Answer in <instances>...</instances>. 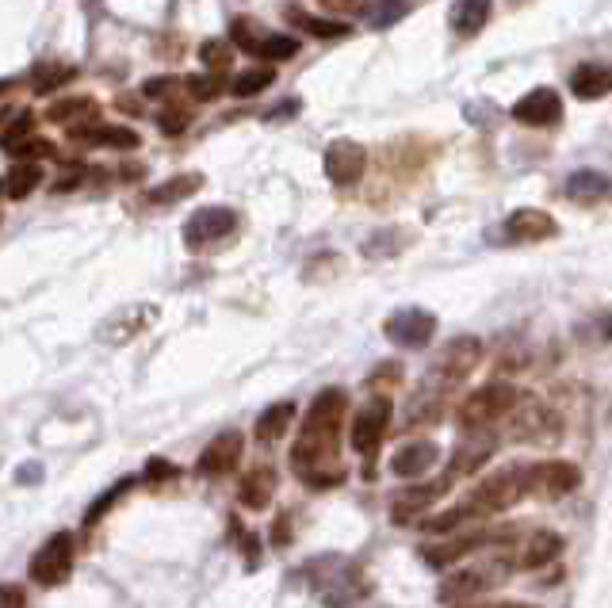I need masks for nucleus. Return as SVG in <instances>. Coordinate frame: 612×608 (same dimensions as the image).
I'll return each mask as SVG.
<instances>
[{
  "instance_id": "1",
  "label": "nucleus",
  "mask_w": 612,
  "mask_h": 608,
  "mask_svg": "<svg viewBox=\"0 0 612 608\" xmlns=\"http://www.w3.org/2000/svg\"><path fill=\"white\" fill-rule=\"evenodd\" d=\"M349 394L341 387H326L310 402V413L303 421V433L291 448V467L303 475L306 486H337L345 478V467L337 463V436L345 425Z\"/></svg>"
},
{
  "instance_id": "2",
  "label": "nucleus",
  "mask_w": 612,
  "mask_h": 608,
  "mask_svg": "<svg viewBox=\"0 0 612 608\" xmlns=\"http://www.w3.org/2000/svg\"><path fill=\"white\" fill-rule=\"evenodd\" d=\"M517 402H521L517 387L494 379V383L475 387V391L459 402V421H463V429H486V425H494L498 417H509Z\"/></svg>"
},
{
  "instance_id": "3",
  "label": "nucleus",
  "mask_w": 612,
  "mask_h": 608,
  "mask_svg": "<svg viewBox=\"0 0 612 608\" xmlns=\"http://www.w3.org/2000/svg\"><path fill=\"white\" fill-rule=\"evenodd\" d=\"M525 494V463H517V467H502L498 475L482 478L467 494V505L475 509V517H486V513H502L509 505H517Z\"/></svg>"
},
{
  "instance_id": "4",
  "label": "nucleus",
  "mask_w": 612,
  "mask_h": 608,
  "mask_svg": "<svg viewBox=\"0 0 612 608\" xmlns=\"http://www.w3.org/2000/svg\"><path fill=\"white\" fill-rule=\"evenodd\" d=\"M578 482H582V471L570 459H540V463H528L525 467V490L532 498L559 501L574 494Z\"/></svg>"
},
{
  "instance_id": "5",
  "label": "nucleus",
  "mask_w": 612,
  "mask_h": 608,
  "mask_svg": "<svg viewBox=\"0 0 612 608\" xmlns=\"http://www.w3.org/2000/svg\"><path fill=\"white\" fill-rule=\"evenodd\" d=\"M69 570H73V536H69V532H58V536H50V540L35 551V559H31V578H35L39 586L54 589L66 582Z\"/></svg>"
},
{
  "instance_id": "6",
  "label": "nucleus",
  "mask_w": 612,
  "mask_h": 608,
  "mask_svg": "<svg viewBox=\"0 0 612 608\" xmlns=\"http://www.w3.org/2000/svg\"><path fill=\"white\" fill-rule=\"evenodd\" d=\"M387 341L398 348H425L437 333V318L421 306H406V310H394L391 318L383 322Z\"/></svg>"
},
{
  "instance_id": "7",
  "label": "nucleus",
  "mask_w": 612,
  "mask_h": 608,
  "mask_svg": "<svg viewBox=\"0 0 612 608\" xmlns=\"http://www.w3.org/2000/svg\"><path fill=\"white\" fill-rule=\"evenodd\" d=\"M238 230V211L230 207H203L184 222V245L188 249H207L215 241L230 238Z\"/></svg>"
},
{
  "instance_id": "8",
  "label": "nucleus",
  "mask_w": 612,
  "mask_h": 608,
  "mask_svg": "<svg viewBox=\"0 0 612 608\" xmlns=\"http://www.w3.org/2000/svg\"><path fill=\"white\" fill-rule=\"evenodd\" d=\"M482 356V341L479 337H452L448 345L440 348L437 364L429 368V379H437L440 387H448V383H459L467 371L479 364Z\"/></svg>"
},
{
  "instance_id": "9",
  "label": "nucleus",
  "mask_w": 612,
  "mask_h": 608,
  "mask_svg": "<svg viewBox=\"0 0 612 608\" xmlns=\"http://www.w3.org/2000/svg\"><path fill=\"white\" fill-rule=\"evenodd\" d=\"M387 429H391V398H372L364 410L352 417L349 429L352 448L360 456H372L375 448H379V440L387 436Z\"/></svg>"
},
{
  "instance_id": "10",
  "label": "nucleus",
  "mask_w": 612,
  "mask_h": 608,
  "mask_svg": "<svg viewBox=\"0 0 612 608\" xmlns=\"http://www.w3.org/2000/svg\"><path fill=\"white\" fill-rule=\"evenodd\" d=\"M368 169V150L352 138H337L326 150V176L337 188H352Z\"/></svg>"
},
{
  "instance_id": "11",
  "label": "nucleus",
  "mask_w": 612,
  "mask_h": 608,
  "mask_svg": "<svg viewBox=\"0 0 612 608\" xmlns=\"http://www.w3.org/2000/svg\"><path fill=\"white\" fill-rule=\"evenodd\" d=\"M509 421H513V440H532V444H540V440H551V436L559 433V417L547 410L544 402H536V398L517 402L513 413H509Z\"/></svg>"
},
{
  "instance_id": "12",
  "label": "nucleus",
  "mask_w": 612,
  "mask_h": 608,
  "mask_svg": "<svg viewBox=\"0 0 612 608\" xmlns=\"http://www.w3.org/2000/svg\"><path fill=\"white\" fill-rule=\"evenodd\" d=\"M241 448H245V436H241L238 429H226V433H219L211 444H207V448H203L196 471H199V475H207V478L230 475V471L238 467Z\"/></svg>"
},
{
  "instance_id": "13",
  "label": "nucleus",
  "mask_w": 612,
  "mask_h": 608,
  "mask_svg": "<svg viewBox=\"0 0 612 608\" xmlns=\"http://www.w3.org/2000/svg\"><path fill=\"white\" fill-rule=\"evenodd\" d=\"M513 119L525 127H551L563 119V100L555 88H532L513 104Z\"/></svg>"
},
{
  "instance_id": "14",
  "label": "nucleus",
  "mask_w": 612,
  "mask_h": 608,
  "mask_svg": "<svg viewBox=\"0 0 612 608\" xmlns=\"http://www.w3.org/2000/svg\"><path fill=\"white\" fill-rule=\"evenodd\" d=\"M153 318H157V306H127V310L111 314L108 322L100 326V341H108V345H127V341L138 337L146 326H153Z\"/></svg>"
},
{
  "instance_id": "15",
  "label": "nucleus",
  "mask_w": 612,
  "mask_h": 608,
  "mask_svg": "<svg viewBox=\"0 0 612 608\" xmlns=\"http://www.w3.org/2000/svg\"><path fill=\"white\" fill-rule=\"evenodd\" d=\"M437 456L440 452L433 440H414V444H402L391 456V471L398 478H406V482H414V478L429 475L437 467Z\"/></svg>"
},
{
  "instance_id": "16",
  "label": "nucleus",
  "mask_w": 612,
  "mask_h": 608,
  "mask_svg": "<svg viewBox=\"0 0 612 608\" xmlns=\"http://www.w3.org/2000/svg\"><path fill=\"white\" fill-rule=\"evenodd\" d=\"M505 241H547L555 238V218L547 211H536V207H525V211H513L502 226Z\"/></svg>"
},
{
  "instance_id": "17",
  "label": "nucleus",
  "mask_w": 612,
  "mask_h": 608,
  "mask_svg": "<svg viewBox=\"0 0 612 608\" xmlns=\"http://www.w3.org/2000/svg\"><path fill=\"white\" fill-rule=\"evenodd\" d=\"M494 456V436L490 433H479V436H467L463 444H456V452L448 459V475L444 478H463V475H475L486 459Z\"/></svg>"
},
{
  "instance_id": "18",
  "label": "nucleus",
  "mask_w": 612,
  "mask_h": 608,
  "mask_svg": "<svg viewBox=\"0 0 612 608\" xmlns=\"http://www.w3.org/2000/svg\"><path fill=\"white\" fill-rule=\"evenodd\" d=\"M494 566H471V570H456L452 578L440 582V601H471L482 589L494 586Z\"/></svg>"
},
{
  "instance_id": "19",
  "label": "nucleus",
  "mask_w": 612,
  "mask_h": 608,
  "mask_svg": "<svg viewBox=\"0 0 612 608\" xmlns=\"http://www.w3.org/2000/svg\"><path fill=\"white\" fill-rule=\"evenodd\" d=\"M448 486H452V478H444V482H421V486H406V490H398L394 494V521H410V513L417 509H429V505H437L444 494H448Z\"/></svg>"
},
{
  "instance_id": "20",
  "label": "nucleus",
  "mask_w": 612,
  "mask_h": 608,
  "mask_svg": "<svg viewBox=\"0 0 612 608\" xmlns=\"http://www.w3.org/2000/svg\"><path fill=\"white\" fill-rule=\"evenodd\" d=\"M486 540H494V536H486V532H471V536H456V540H437L433 547L421 551V559H425L429 566H437V570H444V566L467 559L471 551H479Z\"/></svg>"
},
{
  "instance_id": "21",
  "label": "nucleus",
  "mask_w": 612,
  "mask_h": 608,
  "mask_svg": "<svg viewBox=\"0 0 612 608\" xmlns=\"http://www.w3.org/2000/svg\"><path fill=\"white\" fill-rule=\"evenodd\" d=\"M570 92L578 100H601L612 92V66H601V62H586L570 73Z\"/></svg>"
},
{
  "instance_id": "22",
  "label": "nucleus",
  "mask_w": 612,
  "mask_h": 608,
  "mask_svg": "<svg viewBox=\"0 0 612 608\" xmlns=\"http://www.w3.org/2000/svg\"><path fill=\"white\" fill-rule=\"evenodd\" d=\"M276 494V471L272 467H257V471H249V475L241 478L238 486V501L245 509H268V501Z\"/></svg>"
},
{
  "instance_id": "23",
  "label": "nucleus",
  "mask_w": 612,
  "mask_h": 608,
  "mask_svg": "<svg viewBox=\"0 0 612 608\" xmlns=\"http://www.w3.org/2000/svg\"><path fill=\"white\" fill-rule=\"evenodd\" d=\"M559 555H563V536L559 532H536V536H528L525 551H521V566L540 570V566L555 563Z\"/></svg>"
},
{
  "instance_id": "24",
  "label": "nucleus",
  "mask_w": 612,
  "mask_h": 608,
  "mask_svg": "<svg viewBox=\"0 0 612 608\" xmlns=\"http://www.w3.org/2000/svg\"><path fill=\"white\" fill-rule=\"evenodd\" d=\"M494 12V0H456L452 4V27L459 35H479Z\"/></svg>"
},
{
  "instance_id": "25",
  "label": "nucleus",
  "mask_w": 612,
  "mask_h": 608,
  "mask_svg": "<svg viewBox=\"0 0 612 608\" xmlns=\"http://www.w3.org/2000/svg\"><path fill=\"white\" fill-rule=\"evenodd\" d=\"M612 192V180L605 173H597V169H578V173H570L567 180V196L574 203H590V199H601Z\"/></svg>"
},
{
  "instance_id": "26",
  "label": "nucleus",
  "mask_w": 612,
  "mask_h": 608,
  "mask_svg": "<svg viewBox=\"0 0 612 608\" xmlns=\"http://www.w3.org/2000/svg\"><path fill=\"white\" fill-rule=\"evenodd\" d=\"M291 23L314 35V39H326V43H337V39H349L352 27L345 20H322V16H306V12H291Z\"/></svg>"
},
{
  "instance_id": "27",
  "label": "nucleus",
  "mask_w": 612,
  "mask_h": 608,
  "mask_svg": "<svg viewBox=\"0 0 612 608\" xmlns=\"http://www.w3.org/2000/svg\"><path fill=\"white\" fill-rule=\"evenodd\" d=\"M73 138H81V142H92V146H115V150H134L138 146V134L127 131V127H81V131H73Z\"/></svg>"
},
{
  "instance_id": "28",
  "label": "nucleus",
  "mask_w": 612,
  "mask_h": 608,
  "mask_svg": "<svg viewBox=\"0 0 612 608\" xmlns=\"http://www.w3.org/2000/svg\"><path fill=\"white\" fill-rule=\"evenodd\" d=\"M291 417H295V406L291 402H276V406H268V410L257 417V440L264 444H272V440H280L287 433V425H291Z\"/></svg>"
},
{
  "instance_id": "29",
  "label": "nucleus",
  "mask_w": 612,
  "mask_h": 608,
  "mask_svg": "<svg viewBox=\"0 0 612 608\" xmlns=\"http://www.w3.org/2000/svg\"><path fill=\"white\" fill-rule=\"evenodd\" d=\"M39 184H43V169H39L35 161H20V165H12V173L4 180V192L12 199H23V196H31Z\"/></svg>"
},
{
  "instance_id": "30",
  "label": "nucleus",
  "mask_w": 612,
  "mask_h": 608,
  "mask_svg": "<svg viewBox=\"0 0 612 608\" xmlns=\"http://www.w3.org/2000/svg\"><path fill=\"white\" fill-rule=\"evenodd\" d=\"M196 188H203V176H199V173L173 176V180H165L161 188H153V192H150V203H176V199L192 196Z\"/></svg>"
},
{
  "instance_id": "31",
  "label": "nucleus",
  "mask_w": 612,
  "mask_h": 608,
  "mask_svg": "<svg viewBox=\"0 0 612 608\" xmlns=\"http://www.w3.org/2000/svg\"><path fill=\"white\" fill-rule=\"evenodd\" d=\"M272 81H276V69H272V66L245 69V73H238V77H234V85H230V92L245 100V96H257V92H264V88L272 85Z\"/></svg>"
},
{
  "instance_id": "32",
  "label": "nucleus",
  "mask_w": 612,
  "mask_h": 608,
  "mask_svg": "<svg viewBox=\"0 0 612 608\" xmlns=\"http://www.w3.org/2000/svg\"><path fill=\"white\" fill-rule=\"evenodd\" d=\"M410 8H414V0H375L368 20H372L375 31H387V27H394L402 16H410Z\"/></svg>"
},
{
  "instance_id": "33",
  "label": "nucleus",
  "mask_w": 612,
  "mask_h": 608,
  "mask_svg": "<svg viewBox=\"0 0 612 608\" xmlns=\"http://www.w3.org/2000/svg\"><path fill=\"white\" fill-rule=\"evenodd\" d=\"M471 517H475V509L463 501V505L448 509V513H440V517H425V521H421V532H429V536L437 532V536H444V532H452V528H459V524H467Z\"/></svg>"
},
{
  "instance_id": "34",
  "label": "nucleus",
  "mask_w": 612,
  "mask_h": 608,
  "mask_svg": "<svg viewBox=\"0 0 612 608\" xmlns=\"http://www.w3.org/2000/svg\"><path fill=\"white\" fill-rule=\"evenodd\" d=\"M81 115H96V104H92L88 96H69V100L50 104V119H54V123H73V119H81Z\"/></svg>"
},
{
  "instance_id": "35",
  "label": "nucleus",
  "mask_w": 612,
  "mask_h": 608,
  "mask_svg": "<svg viewBox=\"0 0 612 608\" xmlns=\"http://www.w3.org/2000/svg\"><path fill=\"white\" fill-rule=\"evenodd\" d=\"M257 54L268 58V62H287V58L299 54V39H291V35H264V43Z\"/></svg>"
},
{
  "instance_id": "36",
  "label": "nucleus",
  "mask_w": 612,
  "mask_h": 608,
  "mask_svg": "<svg viewBox=\"0 0 612 608\" xmlns=\"http://www.w3.org/2000/svg\"><path fill=\"white\" fill-rule=\"evenodd\" d=\"M264 35H268V31H261L257 23H249V20H234V27H230V39H234L241 50H249V54H257V50H261Z\"/></svg>"
},
{
  "instance_id": "37",
  "label": "nucleus",
  "mask_w": 612,
  "mask_h": 608,
  "mask_svg": "<svg viewBox=\"0 0 612 608\" xmlns=\"http://www.w3.org/2000/svg\"><path fill=\"white\" fill-rule=\"evenodd\" d=\"M131 486H134V478H123V482H115V486H111V490H108V494H104V498H100V501H92V509H88V513H85V524H88V528H92V524L100 521V517H104V513H108L111 505H115V501L123 498V494H127Z\"/></svg>"
},
{
  "instance_id": "38",
  "label": "nucleus",
  "mask_w": 612,
  "mask_h": 608,
  "mask_svg": "<svg viewBox=\"0 0 612 608\" xmlns=\"http://www.w3.org/2000/svg\"><path fill=\"white\" fill-rule=\"evenodd\" d=\"M199 58H203V66L211 69V73H219V69L230 66V46L222 43V39H211V43L199 46Z\"/></svg>"
},
{
  "instance_id": "39",
  "label": "nucleus",
  "mask_w": 612,
  "mask_h": 608,
  "mask_svg": "<svg viewBox=\"0 0 612 608\" xmlns=\"http://www.w3.org/2000/svg\"><path fill=\"white\" fill-rule=\"evenodd\" d=\"M188 92H192V100H215V96L222 92V77H219V73L188 77Z\"/></svg>"
},
{
  "instance_id": "40",
  "label": "nucleus",
  "mask_w": 612,
  "mask_h": 608,
  "mask_svg": "<svg viewBox=\"0 0 612 608\" xmlns=\"http://www.w3.org/2000/svg\"><path fill=\"white\" fill-rule=\"evenodd\" d=\"M31 131H35V115H20V119L8 127V134L0 138V146H4V150H12V146H20V138H27Z\"/></svg>"
},
{
  "instance_id": "41",
  "label": "nucleus",
  "mask_w": 612,
  "mask_h": 608,
  "mask_svg": "<svg viewBox=\"0 0 612 608\" xmlns=\"http://www.w3.org/2000/svg\"><path fill=\"white\" fill-rule=\"evenodd\" d=\"M173 88H176V77H153V81H146V88H142V92H146V96H153V100H165Z\"/></svg>"
},
{
  "instance_id": "42",
  "label": "nucleus",
  "mask_w": 612,
  "mask_h": 608,
  "mask_svg": "<svg viewBox=\"0 0 612 608\" xmlns=\"http://www.w3.org/2000/svg\"><path fill=\"white\" fill-rule=\"evenodd\" d=\"M8 153H16V157H23V161H27V157H50V153H54V146H50V142H23V146H12Z\"/></svg>"
},
{
  "instance_id": "43",
  "label": "nucleus",
  "mask_w": 612,
  "mask_h": 608,
  "mask_svg": "<svg viewBox=\"0 0 612 608\" xmlns=\"http://www.w3.org/2000/svg\"><path fill=\"white\" fill-rule=\"evenodd\" d=\"M184 127H188V115L184 111H165L161 115V131L165 134H180Z\"/></svg>"
},
{
  "instance_id": "44",
  "label": "nucleus",
  "mask_w": 612,
  "mask_h": 608,
  "mask_svg": "<svg viewBox=\"0 0 612 608\" xmlns=\"http://www.w3.org/2000/svg\"><path fill=\"white\" fill-rule=\"evenodd\" d=\"M0 608H27L20 586H0Z\"/></svg>"
},
{
  "instance_id": "45",
  "label": "nucleus",
  "mask_w": 612,
  "mask_h": 608,
  "mask_svg": "<svg viewBox=\"0 0 612 608\" xmlns=\"http://www.w3.org/2000/svg\"><path fill=\"white\" fill-rule=\"evenodd\" d=\"M23 482V486H31V482H39L43 478V463H23L20 475H16Z\"/></svg>"
},
{
  "instance_id": "46",
  "label": "nucleus",
  "mask_w": 612,
  "mask_h": 608,
  "mask_svg": "<svg viewBox=\"0 0 612 608\" xmlns=\"http://www.w3.org/2000/svg\"><path fill=\"white\" fill-rule=\"evenodd\" d=\"M69 77H73V73H69V69H54V73H50V77H43V81H39V92H50V88L58 85V81H69Z\"/></svg>"
},
{
  "instance_id": "47",
  "label": "nucleus",
  "mask_w": 612,
  "mask_h": 608,
  "mask_svg": "<svg viewBox=\"0 0 612 608\" xmlns=\"http://www.w3.org/2000/svg\"><path fill=\"white\" fill-rule=\"evenodd\" d=\"M272 536H276V543L284 547V543H291V517H280L276 521V528H272Z\"/></svg>"
},
{
  "instance_id": "48",
  "label": "nucleus",
  "mask_w": 612,
  "mask_h": 608,
  "mask_svg": "<svg viewBox=\"0 0 612 608\" xmlns=\"http://www.w3.org/2000/svg\"><path fill=\"white\" fill-rule=\"evenodd\" d=\"M326 8H345V12H364V0H322Z\"/></svg>"
},
{
  "instance_id": "49",
  "label": "nucleus",
  "mask_w": 612,
  "mask_h": 608,
  "mask_svg": "<svg viewBox=\"0 0 612 608\" xmlns=\"http://www.w3.org/2000/svg\"><path fill=\"white\" fill-rule=\"evenodd\" d=\"M498 608H532V605H517V601H505V605H498Z\"/></svg>"
}]
</instances>
